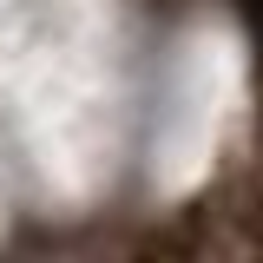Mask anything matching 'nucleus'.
Returning <instances> with one entry per match:
<instances>
[{"label": "nucleus", "instance_id": "nucleus-1", "mask_svg": "<svg viewBox=\"0 0 263 263\" xmlns=\"http://www.w3.org/2000/svg\"><path fill=\"white\" fill-rule=\"evenodd\" d=\"M243 7V20H250V33H257V46H263V0H237Z\"/></svg>", "mask_w": 263, "mask_h": 263}]
</instances>
